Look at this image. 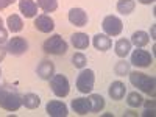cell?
I'll return each mask as SVG.
<instances>
[{"label":"cell","mask_w":156,"mask_h":117,"mask_svg":"<svg viewBox=\"0 0 156 117\" xmlns=\"http://www.w3.org/2000/svg\"><path fill=\"white\" fill-rule=\"evenodd\" d=\"M20 106H22V97L14 87L11 86L0 87V108H3L5 111L9 112H14Z\"/></svg>","instance_id":"obj_1"},{"label":"cell","mask_w":156,"mask_h":117,"mask_svg":"<svg viewBox=\"0 0 156 117\" xmlns=\"http://www.w3.org/2000/svg\"><path fill=\"white\" fill-rule=\"evenodd\" d=\"M129 83H131L134 87H137L139 90L145 92L151 97L156 95V80L154 76H150L147 73H142V72H131L129 73Z\"/></svg>","instance_id":"obj_2"},{"label":"cell","mask_w":156,"mask_h":117,"mask_svg":"<svg viewBox=\"0 0 156 117\" xmlns=\"http://www.w3.org/2000/svg\"><path fill=\"white\" fill-rule=\"evenodd\" d=\"M42 48L45 53H50V55H64L67 51V42L59 36V34H51L50 37H47L44 44H42Z\"/></svg>","instance_id":"obj_3"},{"label":"cell","mask_w":156,"mask_h":117,"mask_svg":"<svg viewBox=\"0 0 156 117\" xmlns=\"http://www.w3.org/2000/svg\"><path fill=\"white\" fill-rule=\"evenodd\" d=\"M48 81H50L51 92H53L56 97L64 98V97L69 95V92H70V83H69V80H67L66 75H62V73H55Z\"/></svg>","instance_id":"obj_4"},{"label":"cell","mask_w":156,"mask_h":117,"mask_svg":"<svg viewBox=\"0 0 156 117\" xmlns=\"http://www.w3.org/2000/svg\"><path fill=\"white\" fill-rule=\"evenodd\" d=\"M94 84H95V73H94V70L83 69L80 73H78V78H76V89L80 90L81 94L92 92Z\"/></svg>","instance_id":"obj_5"},{"label":"cell","mask_w":156,"mask_h":117,"mask_svg":"<svg viewBox=\"0 0 156 117\" xmlns=\"http://www.w3.org/2000/svg\"><path fill=\"white\" fill-rule=\"evenodd\" d=\"M101 27H103V31L108 36H119L123 30V23L117 16H106L103 19Z\"/></svg>","instance_id":"obj_6"},{"label":"cell","mask_w":156,"mask_h":117,"mask_svg":"<svg viewBox=\"0 0 156 117\" xmlns=\"http://www.w3.org/2000/svg\"><path fill=\"white\" fill-rule=\"evenodd\" d=\"M151 62H153V56L147 50H142V48L137 47V50H134L131 53V61H129V64H133L136 67H148Z\"/></svg>","instance_id":"obj_7"},{"label":"cell","mask_w":156,"mask_h":117,"mask_svg":"<svg viewBox=\"0 0 156 117\" xmlns=\"http://www.w3.org/2000/svg\"><path fill=\"white\" fill-rule=\"evenodd\" d=\"M27 50H28V42L22 36H16V37L9 39L6 44V51H9L11 55H16V56L25 53Z\"/></svg>","instance_id":"obj_8"},{"label":"cell","mask_w":156,"mask_h":117,"mask_svg":"<svg viewBox=\"0 0 156 117\" xmlns=\"http://www.w3.org/2000/svg\"><path fill=\"white\" fill-rule=\"evenodd\" d=\"M45 111L51 117H66L69 114V109L66 106V103L61 101V100H51V101H48L47 106H45Z\"/></svg>","instance_id":"obj_9"},{"label":"cell","mask_w":156,"mask_h":117,"mask_svg":"<svg viewBox=\"0 0 156 117\" xmlns=\"http://www.w3.org/2000/svg\"><path fill=\"white\" fill-rule=\"evenodd\" d=\"M34 28L41 33H50L55 28V20L48 14H41L34 19Z\"/></svg>","instance_id":"obj_10"},{"label":"cell","mask_w":156,"mask_h":117,"mask_svg":"<svg viewBox=\"0 0 156 117\" xmlns=\"http://www.w3.org/2000/svg\"><path fill=\"white\" fill-rule=\"evenodd\" d=\"M87 20H89L87 12L83 8H72L69 11V22L75 25V27H84Z\"/></svg>","instance_id":"obj_11"},{"label":"cell","mask_w":156,"mask_h":117,"mask_svg":"<svg viewBox=\"0 0 156 117\" xmlns=\"http://www.w3.org/2000/svg\"><path fill=\"white\" fill-rule=\"evenodd\" d=\"M19 9H20V12L23 14L25 19H31L37 14V3L34 0H20Z\"/></svg>","instance_id":"obj_12"},{"label":"cell","mask_w":156,"mask_h":117,"mask_svg":"<svg viewBox=\"0 0 156 117\" xmlns=\"http://www.w3.org/2000/svg\"><path fill=\"white\" fill-rule=\"evenodd\" d=\"M72 109L80 114V115H86L87 112H90V101L86 97H78L72 100Z\"/></svg>","instance_id":"obj_13"},{"label":"cell","mask_w":156,"mask_h":117,"mask_svg":"<svg viewBox=\"0 0 156 117\" xmlns=\"http://www.w3.org/2000/svg\"><path fill=\"white\" fill-rule=\"evenodd\" d=\"M36 72H37L39 78H42V80H50V78L55 75V64L51 62V61H47L45 59V61H42L37 66Z\"/></svg>","instance_id":"obj_14"},{"label":"cell","mask_w":156,"mask_h":117,"mask_svg":"<svg viewBox=\"0 0 156 117\" xmlns=\"http://www.w3.org/2000/svg\"><path fill=\"white\" fill-rule=\"evenodd\" d=\"M108 92H109V97L112 100H122L125 97V92H126V87L122 81H112L109 89H108Z\"/></svg>","instance_id":"obj_15"},{"label":"cell","mask_w":156,"mask_h":117,"mask_svg":"<svg viewBox=\"0 0 156 117\" xmlns=\"http://www.w3.org/2000/svg\"><path fill=\"white\" fill-rule=\"evenodd\" d=\"M92 42H94V47L97 50H100V51H106L112 45V41L109 39V36L108 34H100V33L94 36V41Z\"/></svg>","instance_id":"obj_16"},{"label":"cell","mask_w":156,"mask_h":117,"mask_svg":"<svg viewBox=\"0 0 156 117\" xmlns=\"http://www.w3.org/2000/svg\"><path fill=\"white\" fill-rule=\"evenodd\" d=\"M70 41H72V45L78 50H84L89 47V36L86 33H75L72 34L70 37Z\"/></svg>","instance_id":"obj_17"},{"label":"cell","mask_w":156,"mask_h":117,"mask_svg":"<svg viewBox=\"0 0 156 117\" xmlns=\"http://www.w3.org/2000/svg\"><path fill=\"white\" fill-rule=\"evenodd\" d=\"M129 42L134 44V45H136V47H139V48H142V47H145V45L150 42V36H148L145 31L137 30V31H134V33H133L131 41H129Z\"/></svg>","instance_id":"obj_18"},{"label":"cell","mask_w":156,"mask_h":117,"mask_svg":"<svg viewBox=\"0 0 156 117\" xmlns=\"http://www.w3.org/2000/svg\"><path fill=\"white\" fill-rule=\"evenodd\" d=\"M114 48H115V55L117 56L125 58L129 53V50H131V42H129L128 39H119V41L115 42Z\"/></svg>","instance_id":"obj_19"},{"label":"cell","mask_w":156,"mask_h":117,"mask_svg":"<svg viewBox=\"0 0 156 117\" xmlns=\"http://www.w3.org/2000/svg\"><path fill=\"white\" fill-rule=\"evenodd\" d=\"M6 25H8V30L12 31V33H19V31L23 28V22H22V19H20L17 14L8 16V19H6Z\"/></svg>","instance_id":"obj_20"},{"label":"cell","mask_w":156,"mask_h":117,"mask_svg":"<svg viewBox=\"0 0 156 117\" xmlns=\"http://www.w3.org/2000/svg\"><path fill=\"white\" fill-rule=\"evenodd\" d=\"M22 105L28 109H36L39 105H41V98L36 94H25L22 97Z\"/></svg>","instance_id":"obj_21"},{"label":"cell","mask_w":156,"mask_h":117,"mask_svg":"<svg viewBox=\"0 0 156 117\" xmlns=\"http://www.w3.org/2000/svg\"><path fill=\"white\" fill-rule=\"evenodd\" d=\"M134 8H136L134 0H119V2H117V11L123 16L131 14V12L134 11Z\"/></svg>","instance_id":"obj_22"},{"label":"cell","mask_w":156,"mask_h":117,"mask_svg":"<svg viewBox=\"0 0 156 117\" xmlns=\"http://www.w3.org/2000/svg\"><path fill=\"white\" fill-rule=\"evenodd\" d=\"M89 101H90V111L92 112H100L105 108V98L100 94H92L89 97Z\"/></svg>","instance_id":"obj_23"},{"label":"cell","mask_w":156,"mask_h":117,"mask_svg":"<svg viewBox=\"0 0 156 117\" xmlns=\"http://www.w3.org/2000/svg\"><path fill=\"white\" fill-rule=\"evenodd\" d=\"M37 6L44 12H53L58 8V0H37Z\"/></svg>","instance_id":"obj_24"},{"label":"cell","mask_w":156,"mask_h":117,"mask_svg":"<svg viewBox=\"0 0 156 117\" xmlns=\"http://www.w3.org/2000/svg\"><path fill=\"white\" fill-rule=\"evenodd\" d=\"M126 103L131 108H137V106H140L142 103H144V98H142V95L137 94V92H129L128 97H126Z\"/></svg>","instance_id":"obj_25"},{"label":"cell","mask_w":156,"mask_h":117,"mask_svg":"<svg viewBox=\"0 0 156 117\" xmlns=\"http://www.w3.org/2000/svg\"><path fill=\"white\" fill-rule=\"evenodd\" d=\"M114 72H115V75H119V76H123L125 73H128L129 72V62H126V61H119L114 66Z\"/></svg>","instance_id":"obj_26"},{"label":"cell","mask_w":156,"mask_h":117,"mask_svg":"<svg viewBox=\"0 0 156 117\" xmlns=\"http://www.w3.org/2000/svg\"><path fill=\"white\" fill-rule=\"evenodd\" d=\"M72 64L76 69H84V66H86V56L83 53H80V51H78V53H73Z\"/></svg>","instance_id":"obj_27"},{"label":"cell","mask_w":156,"mask_h":117,"mask_svg":"<svg viewBox=\"0 0 156 117\" xmlns=\"http://www.w3.org/2000/svg\"><path fill=\"white\" fill-rule=\"evenodd\" d=\"M6 39H8V31L3 27H0V45L3 42H6Z\"/></svg>","instance_id":"obj_28"},{"label":"cell","mask_w":156,"mask_h":117,"mask_svg":"<svg viewBox=\"0 0 156 117\" xmlns=\"http://www.w3.org/2000/svg\"><path fill=\"white\" fill-rule=\"evenodd\" d=\"M16 0H0V11L2 9H5V8H8L9 5H12Z\"/></svg>","instance_id":"obj_29"},{"label":"cell","mask_w":156,"mask_h":117,"mask_svg":"<svg viewBox=\"0 0 156 117\" xmlns=\"http://www.w3.org/2000/svg\"><path fill=\"white\" fill-rule=\"evenodd\" d=\"M5 56H6V48H3L2 45H0V61H3Z\"/></svg>","instance_id":"obj_30"},{"label":"cell","mask_w":156,"mask_h":117,"mask_svg":"<svg viewBox=\"0 0 156 117\" xmlns=\"http://www.w3.org/2000/svg\"><path fill=\"white\" fill-rule=\"evenodd\" d=\"M153 2H154V0H139V3H142V5H150Z\"/></svg>","instance_id":"obj_31"},{"label":"cell","mask_w":156,"mask_h":117,"mask_svg":"<svg viewBox=\"0 0 156 117\" xmlns=\"http://www.w3.org/2000/svg\"><path fill=\"white\" fill-rule=\"evenodd\" d=\"M145 106H147V108H154V101H147Z\"/></svg>","instance_id":"obj_32"},{"label":"cell","mask_w":156,"mask_h":117,"mask_svg":"<svg viewBox=\"0 0 156 117\" xmlns=\"http://www.w3.org/2000/svg\"><path fill=\"white\" fill-rule=\"evenodd\" d=\"M144 115H154V111H153V109H151V111H148V109H147V111L144 112Z\"/></svg>","instance_id":"obj_33"},{"label":"cell","mask_w":156,"mask_h":117,"mask_svg":"<svg viewBox=\"0 0 156 117\" xmlns=\"http://www.w3.org/2000/svg\"><path fill=\"white\" fill-rule=\"evenodd\" d=\"M151 37L154 39V25H153V27H151Z\"/></svg>","instance_id":"obj_34"},{"label":"cell","mask_w":156,"mask_h":117,"mask_svg":"<svg viewBox=\"0 0 156 117\" xmlns=\"http://www.w3.org/2000/svg\"><path fill=\"white\" fill-rule=\"evenodd\" d=\"M0 27H3V20H2V17H0Z\"/></svg>","instance_id":"obj_35"},{"label":"cell","mask_w":156,"mask_h":117,"mask_svg":"<svg viewBox=\"0 0 156 117\" xmlns=\"http://www.w3.org/2000/svg\"><path fill=\"white\" fill-rule=\"evenodd\" d=\"M0 75H2V70H0Z\"/></svg>","instance_id":"obj_36"}]
</instances>
